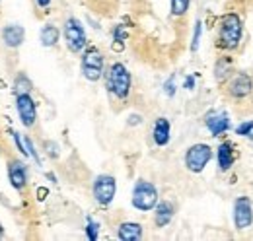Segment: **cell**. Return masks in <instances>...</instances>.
<instances>
[{"mask_svg": "<svg viewBox=\"0 0 253 241\" xmlns=\"http://www.w3.org/2000/svg\"><path fill=\"white\" fill-rule=\"evenodd\" d=\"M244 24L242 18L236 12H228L220 18V30H218V47L226 51H236L242 43Z\"/></svg>", "mask_w": 253, "mask_h": 241, "instance_id": "obj_1", "label": "cell"}, {"mask_svg": "<svg viewBox=\"0 0 253 241\" xmlns=\"http://www.w3.org/2000/svg\"><path fill=\"white\" fill-rule=\"evenodd\" d=\"M130 86H132V78L128 68L123 62H113L107 72V90L117 99H126L130 93Z\"/></svg>", "mask_w": 253, "mask_h": 241, "instance_id": "obj_2", "label": "cell"}, {"mask_svg": "<svg viewBox=\"0 0 253 241\" xmlns=\"http://www.w3.org/2000/svg\"><path fill=\"white\" fill-rule=\"evenodd\" d=\"M130 202L136 210L150 212L154 210V206L158 204V189L154 187V183L146 179H138L132 187V197Z\"/></svg>", "mask_w": 253, "mask_h": 241, "instance_id": "obj_3", "label": "cell"}, {"mask_svg": "<svg viewBox=\"0 0 253 241\" xmlns=\"http://www.w3.org/2000/svg\"><path fill=\"white\" fill-rule=\"evenodd\" d=\"M63 35H64V41H66V47L70 53H82L88 45V39H86V30L82 26L80 20L76 18H68L64 22V28H63Z\"/></svg>", "mask_w": 253, "mask_h": 241, "instance_id": "obj_4", "label": "cell"}, {"mask_svg": "<svg viewBox=\"0 0 253 241\" xmlns=\"http://www.w3.org/2000/svg\"><path fill=\"white\" fill-rule=\"evenodd\" d=\"M103 64H105L103 53L97 47H88L82 55V62H80L84 78L90 82H97L103 76Z\"/></svg>", "mask_w": 253, "mask_h": 241, "instance_id": "obj_5", "label": "cell"}, {"mask_svg": "<svg viewBox=\"0 0 253 241\" xmlns=\"http://www.w3.org/2000/svg\"><path fill=\"white\" fill-rule=\"evenodd\" d=\"M212 160V148L209 144H193L189 150L185 152V167L191 173H201Z\"/></svg>", "mask_w": 253, "mask_h": 241, "instance_id": "obj_6", "label": "cell"}, {"mask_svg": "<svg viewBox=\"0 0 253 241\" xmlns=\"http://www.w3.org/2000/svg\"><path fill=\"white\" fill-rule=\"evenodd\" d=\"M92 193H94V199L97 204L101 206H109L115 199V193H117V181L113 175H97L94 181V187H92Z\"/></svg>", "mask_w": 253, "mask_h": 241, "instance_id": "obj_7", "label": "cell"}, {"mask_svg": "<svg viewBox=\"0 0 253 241\" xmlns=\"http://www.w3.org/2000/svg\"><path fill=\"white\" fill-rule=\"evenodd\" d=\"M16 111H18L20 122L26 128H32L35 124V120H37V103L33 101L30 93L16 95Z\"/></svg>", "mask_w": 253, "mask_h": 241, "instance_id": "obj_8", "label": "cell"}, {"mask_svg": "<svg viewBox=\"0 0 253 241\" xmlns=\"http://www.w3.org/2000/svg\"><path fill=\"white\" fill-rule=\"evenodd\" d=\"M253 224V204L248 197H238L234 201V226L236 230H248Z\"/></svg>", "mask_w": 253, "mask_h": 241, "instance_id": "obj_9", "label": "cell"}, {"mask_svg": "<svg viewBox=\"0 0 253 241\" xmlns=\"http://www.w3.org/2000/svg\"><path fill=\"white\" fill-rule=\"evenodd\" d=\"M253 91V80L250 74L246 72H238L234 78H230L228 82V95L234 99H244Z\"/></svg>", "mask_w": 253, "mask_h": 241, "instance_id": "obj_10", "label": "cell"}, {"mask_svg": "<svg viewBox=\"0 0 253 241\" xmlns=\"http://www.w3.org/2000/svg\"><path fill=\"white\" fill-rule=\"evenodd\" d=\"M8 179L16 191H24L28 185V167L22 160H10L8 161Z\"/></svg>", "mask_w": 253, "mask_h": 241, "instance_id": "obj_11", "label": "cell"}, {"mask_svg": "<svg viewBox=\"0 0 253 241\" xmlns=\"http://www.w3.org/2000/svg\"><path fill=\"white\" fill-rule=\"evenodd\" d=\"M205 124H207V128H209V132L212 136H222L232 126L230 117H228L226 111H212V113H209L207 119H205Z\"/></svg>", "mask_w": 253, "mask_h": 241, "instance_id": "obj_12", "label": "cell"}, {"mask_svg": "<svg viewBox=\"0 0 253 241\" xmlns=\"http://www.w3.org/2000/svg\"><path fill=\"white\" fill-rule=\"evenodd\" d=\"M26 39V30L18 24H10L2 30V41L8 49H18Z\"/></svg>", "mask_w": 253, "mask_h": 241, "instance_id": "obj_13", "label": "cell"}, {"mask_svg": "<svg viewBox=\"0 0 253 241\" xmlns=\"http://www.w3.org/2000/svg\"><path fill=\"white\" fill-rule=\"evenodd\" d=\"M152 138L156 142V146H168L169 138H171V124L166 117H158L154 122V128H152Z\"/></svg>", "mask_w": 253, "mask_h": 241, "instance_id": "obj_14", "label": "cell"}, {"mask_svg": "<svg viewBox=\"0 0 253 241\" xmlns=\"http://www.w3.org/2000/svg\"><path fill=\"white\" fill-rule=\"evenodd\" d=\"M234 160H236V154H234V146H232V142H222L220 146L216 148V161H218V169H220V171H228V169H232Z\"/></svg>", "mask_w": 253, "mask_h": 241, "instance_id": "obj_15", "label": "cell"}, {"mask_svg": "<svg viewBox=\"0 0 253 241\" xmlns=\"http://www.w3.org/2000/svg\"><path fill=\"white\" fill-rule=\"evenodd\" d=\"M173 204L171 202H168V201H162L158 204L154 206V224L158 226V228H166L171 220H173Z\"/></svg>", "mask_w": 253, "mask_h": 241, "instance_id": "obj_16", "label": "cell"}, {"mask_svg": "<svg viewBox=\"0 0 253 241\" xmlns=\"http://www.w3.org/2000/svg\"><path fill=\"white\" fill-rule=\"evenodd\" d=\"M117 238L121 241H138L142 238V226L136 222H123L117 230Z\"/></svg>", "mask_w": 253, "mask_h": 241, "instance_id": "obj_17", "label": "cell"}, {"mask_svg": "<svg viewBox=\"0 0 253 241\" xmlns=\"http://www.w3.org/2000/svg\"><path fill=\"white\" fill-rule=\"evenodd\" d=\"M232 68H234V62L230 57H220L214 64V78L218 84H224L230 76H232Z\"/></svg>", "mask_w": 253, "mask_h": 241, "instance_id": "obj_18", "label": "cell"}, {"mask_svg": "<svg viewBox=\"0 0 253 241\" xmlns=\"http://www.w3.org/2000/svg\"><path fill=\"white\" fill-rule=\"evenodd\" d=\"M59 37H61V31L57 26H53V24L43 26V30H41V45L43 47H55L59 43Z\"/></svg>", "mask_w": 253, "mask_h": 241, "instance_id": "obj_19", "label": "cell"}, {"mask_svg": "<svg viewBox=\"0 0 253 241\" xmlns=\"http://www.w3.org/2000/svg\"><path fill=\"white\" fill-rule=\"evenodd\" d=\"M32 90H33L32 80L26 74H18L16 80H14V93L16 95H22V93H32Z\"/></svg>", "mask_w": 253, "mask_h": 241, "instance_id": "obj_20", "label": "cell"}, {"mask_svg": "<svg viewBox=\"0 0 253 241\" xmlns=\"http://www.w3.org/2000/svg\"><path fill=\"white\" fill-rule=\"evenodd\" d=\"M189 4L191 0H171V16H175V18L185 16L189 10Z\"/></svg>", "mask_w": 253, "mask_h": 241, "instance_id": "obj_21", "label": "cell"}, {"mask_svg": "<svg viewBox=\"0 0 253 241\" xmlns=\"http://www.w3.org/2000/svg\"><path fill=\"white\" fill-rule=\"evenodd\" d=\"M99 236V224L95 222L94 218H88L86 220V238L90 241H95Z\"/></svg>", "mask_w": 253, "mask_h": 241, "instance_id": "obj_22", "label": "cell"}, {"mask_svg": "<svg viewBox=\"0 0 253 241\" xmlns=\"http://www.w3.org/2000/svg\"><path fill=\"white\" fill-rule=\"evenodd\" d=\"M201 35H203V22L197 20L195 31H193V41H191V51H193V53H195V51L199 49V45H201Z\"/></svg>", "mask_w": 253, "mask_h": 241, "instance_id": "obj_23", "label": "cell"}, {"mask_svg": "<svg viewBox=\"0 0 253 241\" xmlns=\"http://www.w3.org/2000/svg\"><path fill=\"white\" fill-rule=\"evenodd\" d=\"M10 134L14 136V142H16V148H18V152H20L24 158H28V150H26V144H24L22 134H20V132H16V130H10Z\"/></svg>", "mask_w": 253, "mask_h": 241, "instance_id": "obj_24", "label": "cell"}, {"mask_svg": "<svg viewBox=\"0 0 253 241\" xmlns=\"http://www.w3.org/2000/svg\"><path fill=\"white\" fill-rule=\"evenodd\" d=\"M252 130H253V120H244V122H240L236 126V134L238 136H248Z\"/></svg>", "mask_w": 253, "mask_h": 241, "instance_id": "obj_25", "label": "cell"}, {"mask_svg": "<svg viewBox=\"0 0 253 241\" xmlns=\"http://www.w3.org/2000/svg\"><path fill=\"white\" fill-rule=\"evenodd\" d=\"M45 152H47V156L49 158H53V160H57L59 158V144H55L53 140H45Z\"/></svg>", "mask_w": 253, "mask_h": 241, "instance_id": "obj_26", "label": "cell"}, {"mask_svg": "<svg viewBox=\"0 0 253 241\" xmlns=\"http://www.w3.org/2000/svg\"><path fill=\"white\" fill-rule=\"evenodd\" d=\"M24 144H26V150H28V156H32L33 160H35V163H41V160H39V154H37V150H35V146H33L32 138L24 136Z\"/></svg>", "mask_w": 253, "mask_h": 241, "instance_id": "obj_27", "label": "cell"}, {"mask_svg": "<svg viewBox=\"0 0 253 241\" xmlns=\"http://www.w3.org/2000/svg\"><path fill=\"white\" fill-rule=\"evenodd\" d=\"M164 91H166L168 97H173L175 95V76H171V78H168L164 82Z\"/></svg>", "mask_w": 253, "mask_h": 241, "instance_id": "obj_28", "label": "cell"}, {"mask_svg": "<svg viewBox=\"0 0 253 241\" xmlns=\"http://www.w3.org/2000/svg\"><path fill=\"white\" fill-rule=\"evenodd\" d=\"M126 39V31L123 30V26H117L115 30H113V41H125Z\"/></svg>", "mask_w": 253, "mask_h": 241, "instance_id": "obj_29", "label": "cell"}, {"mask_svg": "<svg viewBox=\"0 0 253 241\" xmlns=\"http://www.w3.org/2000/svg\"><path fill=\"white\" fill-rule=\"evenodd\" d=\"M183 88H185V90H195V76H193V74H189V76L185 78Z\"/></svg>", "mask_w": 253, "mask_h": 241, "instance_id": "obj_30", "label": "cell"}, {"mask_svg": "<svg viewBox=\"0 0 253 241\" xmlns=\"http://www.w3.org/2000/svg\"><path fill=\"white\" fill-rule=\"evenodd\" d=\"M138 122H142V117H140V115H130V117H128V124H138Z\"/></svg>", "mask_w": 253, "mask_h": 241, "instance_id": "obj_31", "label": "cell"}, {"mask_svg": "<svg viewBox=\"0 0 253 241\" xmlns=\"http://www.w3.org/2000/svg\"><path fill=\"white\" fill-rule=\"evenodd\" d=\"M35 2H37L39 8H47V6L51 4V0H35Z\"/></svg>", "mask_w": 253, "mask_h": 241, "instance_id": "obj_32", "label": "cell"}, {"mask_svg": "<svg viewBox=\"0 0 253 241\" xmlns=\"http://www.w3.org/2000/svg\"><path fill=\"white\" fill-rule=\"evenodd\" d=\"M4 238V230H2V224H0V240Z\"/></svg>", "mask_w": 253, "mask_h": 241, "instance_id": "obj_33", "label": "cell"}]
</instances>
